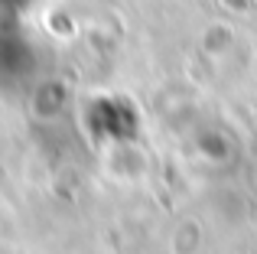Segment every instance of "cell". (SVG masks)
<instances>
[{"label":"cell","mask_w":257,"mask_h":254,"mask_svg":"<svg viewBox=\"0 0 257 254\" xmlns=\"http://www.w3.org/2000/svg\"><path fill=\"white\" fill-rule=\"evenodd\" d=\"M23 4H30V0H0V13H10V10H17V7H23Z\"/></svg>","instance_id":"6da1fadb"}]
</instances>
